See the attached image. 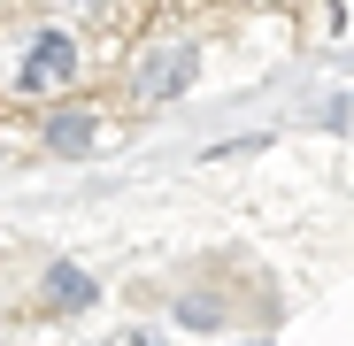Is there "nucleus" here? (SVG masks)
<instances>
[{
  "mask_svg": "<svg viewBox=\"0 0 354 346\" xmlns=\"http://www.w3.org/2000/svg\"><path fill=\"white\" fill-rule=\"evenodd\" d=\"M46 300H54V308H85V300H93V277L70 269V262H54V269H46Z\"/></svg>",
  "mask_w": 354,
  "mask_h": 346,
  "instance_id": "4",
  "label": "nucleus"
},
{
  "mask_svg": "<svg viewBox=\"0 0 354 346\" xmlns=\"http://www.w3.org/2000/svg\"><path fill=\"white\" fill-rule=\"evenodd\" d=\"M177 323H193V331H216V323H223V308H216V300H185V308H177Z\"/></svg>",
  "mask_w": 354,
  "mask_h": 346,
  "instance_id": "5",
  "label": "nucleus"
},
{
  "mask_svg": "<svg viewBox=\"0 0 354 346\" xmlns=\"http://www.w3.org/2000/svg\"><path fill=\"white\" fill-rule=\"evenodd\" d=\"M93 139H100V115H93V108H85V115H77V108H62V115L46 124V146H54V154H85Z\"/></svg>",
  "mask_w": 354,
  "mask_h": 346,
  "instance_id": "3",
  "label": "nucleus"
},
{
  "mask_svg": "<svg viewBox=\"0 0 354 346\" xmlns=\"http://www.w3.org/2000/svg\"><path fill=\"white\" fill-rule=\"evenodd\" d=\"M131 85H139V100H169V93H185V85H193V46H169V54H147Z\"/></svg>",
  "mask_w": 354,
  "mask_h": 346,
  "instance_id": "2",
  "label": "nucleus"
},
{
  "mask_svg": "<svg viewBox=\"0 0 354 346\" xmlns=\"http://www.w3.org/2000/svg\"><path fill=\"white\" fill-rule=\"evenodd\" d=\"M77 70H85V54H77V39L46 23V31H31V46L16 54V70H8V85L39 100V93H62V85H70Z\"/></svg>",
  "mask_w": 354,
  "mask_h": 346,
  "instance_id": "1",
  "label": "nucleus"
}]
</instances>
